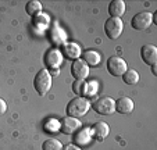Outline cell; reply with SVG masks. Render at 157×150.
I'll return each mask as SVG.
<instances>
[{
  "instance_id": "6da1fadb",
  "label": "cell",
  "mask_w": 157,
  "mask_h": 150,
  "mask_svg": "<svg viewBox=\"0 0 157 150\" xmlns=\"http://www.w3.org/2000/svg\"><path fill=\"white\" fill-rule=\"evenodd\" d=\"M92 104H90V100L88 97H83V96H78L74 97L68 103V106L65 107V111H67V115L68 117H83L86 113L90 110Z\"/></svg>"
},
{
  "instance_id": "7a4b0ae2",
  "label": "cell",
  "mask_w": 157,
  "mask_h": 150,
  "mask_svg": "<svg viewBox=\"0 0 157 150\" xmlns=\"http://www.w3.org/2000/svg\"><path fill=\"white\" fill-rule=\"evenodd\" d=\"M33 88L38 92L39 96H44L52 88V75L49 74V71L46 68L40 70L38 74L35 75L33 79Z\"/></svg>"
},
{
  "instance_id": "3957f363",
  "label": "cell",
  "mask_w": 157,
  "mask_h": 150,
  "mask_svg": "<svg viewBox=\"0 0 157 150\" xmlns=\"http://www.w3.org/2000/svg\"><path fill=\"white\" fill-rule=\"evenodd\" d=\"M92 109L98 114L101 115H110L116 111V100L109 96H101L92 104Z\"/></svg>"
},
{
  "instance_id": "277c9868",
  "label": "cell",
  "mask_w": 157,
  "mask_h": 150,
  "mask_svg": "<svg viewBox=\"0 0 157 150\" xmlns=\"http://www.w3.org/2000/svg\"><path fill=\"white\" fill-rule=\"evenodd\" d=\"M122 31H124V22L121 18H111L104 22V32L110 39H117L121 36Z\"/></svg>"
},
{
  "instance_id": "5b68a950",
  "label": "cell",
  "mask_w": 157,
  "mask_h": 150,
  "mask_svg": "<svg viewBox=\"0 0 157 150\" xmlns=\"http://www.w3.org/2000/svg\"><path fill=\"white\" fill-rule=\"evenodd\" d=\"M107 70H109V72L111 74V75H114V77H122L124 72L128 70L127 61L117 56L110 57L109 61H107Z\"/></svg>"
},
{
  "instance_id": "8992f818",
  "label": "cell",
  "mask_w": 157,
  "mask_h": 150,
  "mask_svg": "<svg viewBox=\"0 0 157 150\" xmlns=\"http://www.w3.org/2000/svg\"><path fill=\"white\" fill-rule=\"evenodd\" d=\"M151 22H153V14H151V13H147V11H143V13H138V14L132 18L131 25H132L133 29L143 31V29L150 27Z\"/></svg>"
},
{
  "instance_id": "52a82bcc",
  "label": "cell",
  "mask_w": 157,
  "mask_h": 150,
  "mask_svg": "<svg viewBox=\"0 0 157 150\" xmlns=\"http://www.w3.org/2000/svg\"><path fill=\"white\" fill-rule=\"evenodd\" d=\"M81 121L79 118H74V117H64L60 121V132H63L64 135H72L77 131H79L81 128Z\"/></svg>"
},
{
  "instance_id": "ba28073f",
  "label": "cell",
  "mask_w": 157,
  "mask_h": 150,
  "mask_svg": "<svg viewBox=\"0 0 157 150\" xmlns=\"http://www.w3.org/2000/svg\"><path fill=\"white\" fill-rule=\"evenodd\" d=\"M71 74L75 79L85 81V78L89 75V65L81 59L74 60L71 64Z\"/></svg>"
},
{
  "instance_id": "9c48e42d",
  "label": "cell",
  "mask_w": 157,
  "mask_h": 150,
  "mask_svg": "<svg viewBox=\"0 0 157 150\" xmlns=\"http://www.w3.org/2000/svg\"><path fill=\"white\" fill-rule=\"evenodd\" d=\"M63 63V53L59 49H50L48 53L44 54V64L49 70L59 68L60 64Z\"/></svg>"
},
{
  "instance_id": "30bf717a",
  "label": "cell",
  "mask_w": 157,
  "mask_h": 150,
  "mask_svg": "<svg viewBox=\"0 0 157 150\" xmlns=\"http://www.w3.org/2000/svg\"><path fill=\"white\" fill-rule=\"evenodd\" d=\"M140 56L146 64H157V47L154 44H145L140 49Z\"/></svg>"
},
{
  "instance_id": "8fae6325",
  "label": "cell",
  "mask_w": 157,
  "mask_h": 150,
  "mask_svg": "<svg viewBox=\"0 0 157 150\" xmlns=\"http://www.w3.org/2000/svg\"><path fill=\"white\" fill-rule=\"evenodd\" d=\"M61 53L64 54L65 57H68V59L71 60H77L81 57V54H82V49H81L79 44L74 43V42H67V43L63 44L61 47Z\"/></svg>"
},
{
  "instance_id": "7c38bea8",
  "label": "cell",
  "mask_w": 157,
  "mask_h": 150,
  "mask_svg": "<svg viewBox=\"0 0 157 150\" xmlns=\"http://www.w3.org/2000/svg\"><path fill=\"white\" fill-rule=\"evenodd\" d=\"M133 107H135V104H133L132 99L127 96L116 100V111H118L120 114H129V113H132Z\"/></svg>"
},
{
  "instance_id": "4fadbf2b",
  "label": "cell",
  "mask_w": 157,
  "mask_h": 150,
  "mask_svg": "<svg viewBox=\"0 0 157 150\" xmlns=\"http://www.w3.org/2000/svg\"><path fill=\"white\" fill-rule=\"evenodd\" d=\"M93 138V133H92V128H82V129H79L77 133H75L74 136V142L77 144H79V146H86V144H89V142L92 140Z\"/></svg>"
},
{
  "instance_id": "5bb4252c",
  "label": "cell",
  "mask_w": 157,
  "mask_h": 150,
  "mask_svg": "<svg viewBox=\"0 0 157 150\" xmlns=\"http://www.w3.org/2000/svg\"><path fill=\"white\" fill-rule=\"evenodd\" d=\"M110 132V127L109 124H106L104 121H99L92 127V133L93 138L98 139V140H103Z\"/></svg>"
},
{
  "instance_id": "9a60e30c",
  "label": "cell",
  "mask_w": 157,
  "mask_h": 150,
  "mask_svg": "<svg viewBox=\"0 0 157 150\" xmlns=\"http://www.w3.org/2000/svg\"><path fill=\"white\" fill-rule=\"evenodd\" d=\"M125 13V3L122 0H113L109 6V14L111 18H121Z\"/></svg>"
},
{
  "instance_id": "2e32d148",
  "label": "cell",
  "mask_w": 157,
  "mask_h": 150,
  "mask_svg": "<svg viewBox=\"0 0 157 150\" xmlns=\"http://www.w3.org/2000/svg\"><path fill=\"white\" fill-rule=\"evenodd\" d=\"M82 60L88 65H90V67H98V65L100 64L101 56L96 52V50H88V52L83 53V59Z\"/></svg>"
},
{
  "instance_id": "e0dca14e",
  "label": "cell",
  "mask_w": 157,
  "mask_h": 150,
  "mask_svg": "<svg viewBox=\"0 0 157 150\" xmlns=\"http://www.w3.org/2000/svg\"><path fill=\"white\" fill-rule=\"evenodd\" d=\"M50 39H52L53 43L57 44V46H59V44L67 43V36H65V32L59 27L53 28V29L50 31Z\"/></svg>"
},
{
  "instance_id": "ac0fdd59",
  "label": "cell",
  "mask_w": 157,
  "mask_h": 150,
  "mask_svg": "<svg viewBox=\"0 0 157 150\" xmlns=\"http://www.w3.org/2000/svg\"><path fill=\"white\" fill-rule=\"evenodd\" d=\"M25 11H27V14L32 15V17H36V15L40 14V11H42L40 2H38V0H31V2H28L27 6H25Z\"/></svg>"
},
{
  "instance_id": "d6986e66",
  "label": "cell",
  "mask_w": 157,
  "mask_h": 150,
  "mask_svg": "<svg viewBox=\"0 0 157 150\" xmlns=\"http://www.w3.org/2000/svg\"><path fill=\"white\" fill-rule=\"evenodd\" d=\"M122 79L127 85H135V83L139 82V74L135 70H127L122 75Z\"/></svg>"
},
{
  "instance_id": "ffe728a7",
  "label": "cell",
  "mask_w": 157,
  "mask_h": 150,
  "mask_svg": "<svg viewBox=\"0 0 157 150\" xmlns=\"http://www.w3.org/2000/svg\"><path fill=\"white\" fill-rule=\"evenodd\" d=\"M42 149L43 150H63V144L59 139L50 138V139H46V140L43 142Z\"/></svg>"
},
{
  "instance_id": "44dd1931",
  "label": "cell",
  "mask_w": 157,
  "mask_h": 150,
  "mask_svg": "<svg viewBox=\"0 0 157 150\" xmlns=\"http://www.w3.org/2000/svg\"><path fill=\"white\" fill-rule=\"evenodd\" d=\"M43 128L49 133H56L60 131V121L56 120V118H49V120H46Z\"/></svg>"
},
{
  "instance_id": "7402d4cb",
  "label": "cell",
  "mask_w": 157,
  "mask_h": 150,
  "mask_svg": "<svg viewBox=\"0 0 157 150\" xmlns=\"http://www.w3.org/2000/svg\"><path fill=\"white\" fill-rule=\"evenodd\" d=\"M72 90H74V93H75V94H85V90H86V82H85V81L75 79V82L72 83Z\"/></svg>"
},
{
  "instance_id": "603a6c76",
  "label": "cell",
  "mask_w": 157,
  "mask_h": 150,
  "mask_svg": "<svg viewBox=\"0 0 157 150\" xmlns=\"http://www.w3.org/2000/svg\"><path fill=\"white\" fill-rule=\"evenodd\" d=\"M99 89V83L96 81H92V82H86V90H85V96H95L96 92Z\"/></svg>"
},
{
  "instance_id": "cb8c5ba5",
  "label": "cell",
  "mask_w": 157,
  "mask_h": 150,
  "mask_svg": "<svg viewBox=\"0 0 157 150\" xmlns=\"http://www.w3.org/2000/svg\"><path fill=\"white\" fill-rule=\"evenodd\" d=\"M49 21V15L46 14H38L35 17V20H33V22L36 24V25H39V27H44L46 24H48Z\"/></svg>"
},
{
  "instance_id": "d4e9b609",
  "label": "cell",
  "mask_w": 157,
  "mask_h": 150,
  "mask_svg": "<svg viewBox=\"0 0 157 150\" xmlns=\"http://www.w3.org/2000/svg\"><path fill=\"white\" fill-rule=\"evenodd\" d=\"M63 150H82V149L75 143H70V144H67V146H63Z\"/></svg>"
},
{
  "instance_id": "484cf974",
  "label": "cell",
  "mask_w": 157,
  "mask_h": 150,
  "mask_svg": "<svg viewBox=\"0 0 157 150\" xmlns=\"http://www.w3.org/2000/svg\"><path fill=\"white\" fill-rule=\"evenodd\" d=\"M6 111H7V104H6V102L0 97V115L4 114Z\"/></svg>"
},
{
  "instance_id": "4316f807",
  "label": "cell",
  "mask_w": 157,
  "mask_h": 150,
  "mask_svg": "<svg viewBox=\"0 0 157 150\" xmlns=\"http://www.w3.org/2000/svg\"><path fill=\"white\" fill-rule=\"evenodd\" d=\"M48 71H49V74H50V75H54V77H57V75L60 74L59 68H53V70H48Z\"/></svg>"
},
{
  "instance_id": "83f0119b",
  "label": "cell",
  "mask_w": 157,
  "mask_h": 150,
  "mask_svg": "<svg viewBox=\"0 0 157 150\" xmlns=\"http://www.w3.org/2000/svg\"><path fill=\"white\" fill-rule=\"evenodd\" d=\"M151 74H153V75H157V70H156V64H153V65H151Z\"/></svg>"
}]
</instances>
